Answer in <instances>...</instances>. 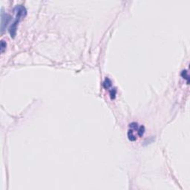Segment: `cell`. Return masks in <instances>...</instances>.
Instances as JSON below:
<instances>
[{"label": "cell", "mask_w": 190, "mask_h": 190, "mask_svg": "<svg viewBox=\"0 0 190 190\" xmlns=\"http://www.w3.org/2000/svg\"><path fill=\"white\" fill-rule=\"evenodd\" d=\"M103 86L106 89L109 90L112 87V80H110L109 78H106L104 80V82H103Z\"/></svg>", "instance_id": "cell-4"}, {"label": "cell", "mask_w": 190, "mask_h": 190, "mask_svg": "<svg viewBox=\"0 0 190 190\" xmlns=\"http://www.w3.org/2000/svg\"><path fill=\"white\" fill-rule=\"evenodd\" d=\"M1 17H2L1 29H2V33H3V31H4V30H5V27L7 26V25H8V23H9L10 19H11V17H10L8 14H7V13H5L4 11H3V10H2Z\"/></svg>", "instance_id": "cell-3"}, {"label": "cell", "mask_w": 190, "mask_h": 190, "mask_svg": "<svg viewBox=\"0 0 190 190\" xmlns=\"http://www.w3.org/2000/svg\"><path fill=\"white\" fill-rule=\"evenodd\" d=\"M6 46H7V44H6V43H5V41L2 40V43H1V52L4 53L5 50V48H6Z\"/></svg>", "instance_id": "cell-5"}, {"label": "cell", "mask_w": 190, "mask_h": 190, "mask_svg": "<svg viewBox=\"0 0 190 190\" xmlns=\"http://www.w3.org/2000/svg\"><path fill=\"white\" fill-rule=\"evenodd\" d=\"M14 12L16 13V19L13 23H12L11 26L9 28V32L11 34V37L12 38L15 37L16 34H17V25L19 23L20 20L23 18H24L27 14L26 8H25L23 5H17L14 8Z\"/></svg>", "instance_id": "cell-1"}, {"label": "cell", "mask_w": 190, "mask_h": 190, "mask_svg": "<svg viewBox=\"0 0 190 190\" xmlns=\"http://www.w3.org/2000/svg\"><path fill=\"white\" fill-rule=\"evenodd\" d=\"M145 127L143 126H138V123L133 122L129 124V129L128 131V138L130 141H135L138 138H140L144 134Z\"/></svg>", "instance_id": "cell-2"}, {"label": "cell", "mask_w": 190, "mask_h": 190, "mask_svg": "<svg viewBox=\"0 0 190 190\" xmlns=\"http://www.w3.org/2000/svg\"><path fill=\"white\" fill-rule=\"evenodd\" d=\"M181 75H182V76L183 78L187 79V84H189V75L188 74H187V71H186V70H185V71H183Z\"/></svg>", "instance_id": "cell-6"}]
</instances>
